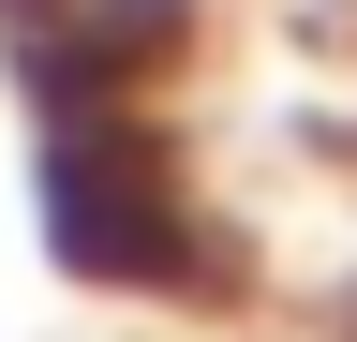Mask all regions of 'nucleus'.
<instances>
[{"mask_svg":"<svg viewBox=\"0 0 357 342\" xmlns=\"http://www.w3.org/2000/svg\"><path fill=\"white\" fill-rule=\"evenodd\" d=\"M45 134H30V224L75 283H164L178 253V208H164V149L119 90H30Z\"/></svg>","mask_w":357,"mask_h":342,"instance_id":"obj_1","label":"nucleus"}]
</instances>
